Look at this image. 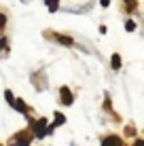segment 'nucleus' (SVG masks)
<instances>
[{
	"label": "nucleus",
	"mask_w": 144,
	"mask_h": 146,
	"mask_svg": "<svg viewBox=\"0 0 144 146\" xmlns=\"http://www.w3.org/2000/svg\"><path fill=\"white\" fill-rule=\"evenodd\" d=\"M110 66H112V70H119V68H121V57H119L117 53L112 55V64H110Z\"/></svg>",
	"instance_id": "nucleus-6"
},
{
	"label": "nucleus",
	"mask_w": 144,
	"mask_h": 146,
	"mask_svg": "<svg viewBox=\"0 0 144 146\" xmlns=\"http://www.w3.org/2000/svg\"><path fill=\"white\" fill-rule=\"evenodd\" d=\"M34 131H36V138H44L49 133V125H47V119H38L34 123Z\"/></svg>",
	"instance_id": "nucleus-1"
},
{
	"label": "nucleus",
	"mask_w": 144,
	"mask_h": 146,
	"mask_svg": "<svg viewBox=\"0 0 144 146\" xmlns=\"http://www.w3.org/2000/svg\"><path fill=\"white\" fill-rule=\"evenodd\" d=\"M133 146H144V140H136V142H133Z\"/></svg>",
	"instance_id": "nucleus-10"
},
{
	"label": "nucleus",
	"mask_w": 144,
	"mask_h": 146,
	"mask_svg": "<svg viewBox=\"0 0 144 146\" xmlns=\"http://www.w3.org/2000/svg\"><path fill=\"white\" fill-rule=\"evenodd\" d=\"M100 4H102V7H108V4H110V0H100Z\"/></svg>",
	"instance_id": "nucleus-11"
},
{
	"label": "nucleus",
	"mask_w": 144,
	"mask_h": 146,
	"mask_svg": "<svg viewBox=\"0 0 144 146\" xmlns=\"http://www.w3.org/2000/svg\"><path fill=\"white\" fill-rule=\"evenodd\" d=\"M125 30H127V32H133V30H136V23H133L131 19H129V21L125 23Z\"/></svg>",
	"instance_id": "nucleus-8"
},
{
	"label": "nucleus",
	"mask_w": 144,
	"mask_h": 146,
	"mask_svg": "<svg viewBox=\"0 0 144 146\" xmlns=\"http://www.w3.org/2000/svg\"><path fill=\"white\" fill-rule=\"evenodd\" d=\"M44 2H47V7L51 9V13H55V11H57V4H59L57 0H44Z\"/></svg>",
	"instance_id": "nucleus-7"
},
{
	"label": "nucleus",
	"mask_w": 144,
	"mask_h": 146,
	"mask_svg": "<svg viewBox=\"0 0 144 146\" xmlns=\"http://www.w3.org/2000/svg\"><path fill=\"white\" fill-rule=\"evenodd\" d=\"M11 106H13V108H17L19 112H23V114L28 112V106L23 104V100H19V98H17V100H13V102H11Z\"/></svg>",
	"instance_id": "nucleus-4"
},
{
	"label": "nucleus",
	"mask_w": 144,
	"mask_h": 146,
	"mask_svg": "<svg viewBox=\"0 0 144 146\" xmlns=\"http://www.w3.org/2000/svg\"><path fill=\"white\" fill-rule=\"evenodd\" d=\"M15 144L17 146H30V135L28 133H19L17 138H15Z\"/></svg>",
	"instance_id": "nucleus-3"
},
{
	"label": "nucleus",
	"mask_w": 144,
	"mask_h": 146,
	"mask_svg": "<svg viewBox=\"0 0 144 146\" xmlns=\"http://www.w3.org/2000/svg\"><path fill=\"white\" fill-rule=\"evenodd\" d=\"M125 2H127V7H129V9L133 7V0H125Z\"/></svg>",
	"instance_id": "nucleus-12"
},
{
	"label": "nucleus",
	"mask_w": 144,
	"mask_h": 146,
	"mask_svg": "<svg viewBox=\"0 0 144 146\" xmlns=\"http://www.w3.org/2000/svg\"><path fill=\"white\" fill-rule=\"evenodd\" d=\"M102 146H123L121 138H117V135H108V138L102 140Z\"/></svg>",
	"instance_id": "nucleus-2"
},
{
	"label": "nucleus",
	"mask_w": 144,
	"mask_h": 146,
	"mask_svg": "<svg viewBox=\"0 0 144 146\" xmlns=\"http://www.w3.org/2000/svg\"><path fill=\"white\" fill-rule=\"evenodd\" d=\"M59 42H64V44H70L72 40H70V38H66V36H59Z\"/></svg>",
	"instance_id": "nucleus-9"
},
{
	"label": "nucleus",
	"mask_w": 144,
	"mask_h": 146,
	"mask_svg": "<svg viewBox=\"0 0 144 146\" xmlns=\"http://www.w3.org/2000/svg\"><path fill=\"white\" fill-rule=\"evenodd\" d=\"M62 104H68V106L72 104V93L66 87H62Z\"/></svg>",
	"instance_id": "nucleus-5"
}]
</instances>
